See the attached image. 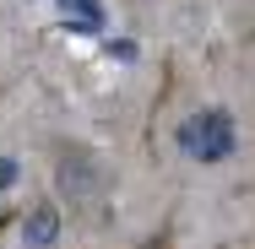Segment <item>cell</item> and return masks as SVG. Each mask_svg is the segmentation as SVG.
<instances>
[{
	"instance_id": "cell-5",
	"label": "cell",
	"mask_w": 255,
	"mask_h": 249,
	"mask_svg": "<svg viewBox=\"0 0 255 249\" xmlns=\"http://www.w3.org/2000/svg\"><path fill=\"white\" fill-rule=\"evenodd\" d=\"M147 249H163V244H147Z\"/></svg>"
},
{
	"instance_id": "cell-1",
	"label": "cell",
	"mask_w": 255,
	"mask_h": 249,
	"mask_svg": "<svg viewBox=\"0 0 255 249\" xmlns=\"http://www.w3.org/2000/svg\"><path fill=\"white\" fill-rule=\"evenodd\" d=\"M234 147H239V130H234L228 108H201L179 125V152L190 163H228Z\"/></svg>"
},
{
	"instance_id": "cell-4",
	"label": "cell",
	"mask_w": 255,
	"mask_h": 249,
	"mask_svg": "<svg viewBox=\"0 0 255 249\" xmlns=\"http://www.w3.org/2000/svg\"><path fill=\"white\" fill-rule=\"evenodd\" d=\"M60 11H65V27H76V33L103 27V0H60Z\"/></svg>"
},
{
	"instance_id": "cell-3",
	"label": "cell",
	"mask_w": 255,
	"mask_h": 249,
	"mask_svg": "<svg viewBox=\"0 0 255 249\" xmlns=\"http://www.w3.org/2000/svg\"><path fill=\"white\" fill-rule=\"evenodd\" d=\"M54 239H60V211L54 206H38L27 222H22V244H33V249H49Z\"/></svg>"
},
{
	"instance_id": "cell-2",
	"label": "cell",
	"mask_w": 255,
	"mask_h": 249,
	"mask_svg": "<svg viewBox=\"0 0 255 249\" xmlns=\"http://www.w3.org/2000/svg\"><path fill=\"white\" fill-rule=\"evenodd\" d=\"M60 190H65V195H76V200H93V195L103 190L98 163H93L87 152H71V157L60 163Z\"/></svg>"
}]
</instances>
